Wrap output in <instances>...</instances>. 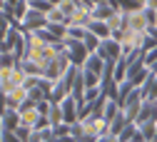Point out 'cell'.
<instances>
[{
  "instance_id": "83f0119b",
  "label": "cell",
  "mask_w": 157,
  "mask_h": 142,
  "mask_svg": "<svg viewBox=\"0 0 157 142\" xmlns=\"http://www.w3.org/2000/svg\"><path fill=\"white\" fill-rule=\"evenodd\" d=\"M142 57H145V67H147V70H152V67L157 65V48H155V50H150V52H142Z\"/></svg>"
},
{
  "instance_id": "f1b7e54d",
  "label": "cell",
  "mask_w": 157,
  "mask_h": 142,
  "mask_svg": "<svg viewBox=\"0 0 157 142\" xmlns=\"http://www.w3.org/2000/svg\"><path fill=\"white\" fill-rule=\"evenodd\" d=\"M0 142H23V140L17 137V132H13V130H0Z\"/></svg>"
},
{
  "instance_id": "ffe728a7",
  "label": "cell",
  "mask_w": 157,
  "mask_h": 142,
  "mask_svg": "<svg viewBox=\"0 0 157 142\" xmlns=\"http://www.w3.org/2000/svg\"><path fill=\"white\" fill-rule=\"evenodd\" d=\"M82 80H85V87H100V75L82 67Z\"/></svg>"
},
{
  "instance_id": "2e32d148",
  "label": "cell",
  "mask_w": 157,
  "mask_h": 142,
  "mask_svg": "<svg viewBox=\"0 0 157 142\" xmlns=\"http://www.w3.org/2000/svg\"><path fill=\"white\" fill-rule=\"evenodd\" d=\"M127 125H130V120H127V115L120 110V112L115 115V120L110 122V135H115V137H117V135H120V132H122Z\"/></svg>"
},
{
  "instance_id": "3957f363",
  "label": "cell",
  "mask_w": 157,
  "mask_h": 142,
  "mask_svg": "<svg viewBox=\"0 0 157 142\" xmlns=\"http://www.w3.org/2000/svg\"><path fill=\"white\" fill-rule=\"evenodd\" d=\"M20 28L23 33H37V30H45L48 28V13H40V10H28V15L20 20Z\"/></svg>"
},
{
  "instance_id": "4fadbf2b",
  "label": "cell",
  "mask_w": 157,
  "mask_h": 142,
  "mask_svg": "<svg viewBox=\"0 0 157 142\" xmlns=\"http://www.w3.org/2000/svg\"><path fill=\"white\" fill-rule=\"evenodd\" d=\"M105 65H107V60L102 57V55H97V52H92L90 57H87V63L82 65V67H87V70H92V72H97L102 77V72H105Z\"/></svg>"
},
{
  "instance_id": "d4e9b609",
  "label": "cell",
  "mask_w": 157,
  "mask_h": 142,
  "mask_svg": "<svg viewBox=\"0 0 157 142\" xmlns=\"http://www.w3.org/2000/svg\"><path fill=\"white\" fill-rule=\"evenodd\" d=\"M80 5H82L80 0H63V3L57 5V8H60V10H63V13H65V15L70 17V15H72V13L77 10V8H80Z\"/></svg>"
},
{
  "instance_id": "52a82bcc",
  "label": "cell",
  "mask_w": 157,
  "mask_h": 142,
  "mask_svg": "<svg viewBox=\"0 0 157 142\" xmlns=\"http://www.w3.org/2000/svg\"><path fill=\"white\" fill-rule=\"evenodd\" d=\"M127 28L130 30H137V33H147L150 28V20H147V10L145 8H137L127 15Z\"/></svg>"
},
{
  "instance_id": "7c38bea8",
  "label": "cell",
  "mask_w": 157,
  "mask_h": 142,
  "mask_svg": "<svg viewBox=\"0 0 157 142\" xmlns=\"http://www.w3.org/2000/svg\"><path fill=\"white\" fill-rule=\"evenodd\" d=\"M140 92H142V100H157V75L155 72H150V77L145 80Z\"/></svg>"
},
{
  "instance_id": "4dcf8cb0",
  "label": "cell",
  "mask_w": 157,
  "mask_h": 142,
  "mask_svg": "<svg viewBox=\"0 0 157 142\" xmlns=\"http://www.w3.org/2000/svg\"><path fill=\"white\" fill-rule=\"evenodd\" d=\"M155 48H157V37L147 35V40H145V45H142V52H150V50H155Z\"/></svg>"
},
{
  "instance_id": "484cf974",
  "label": "cell",
  "mask_w": 157,
  "mask_h": 142,
  "mask_svg": "<svg viewBox=\"0 0 157 142\" xmlns=\"http://www.w3.org/2000/svg\"><path fill=\"white\" fill-rule=\"evenodd\" d=\"M30 8L33 10H40V13H50L55 5L50 3V0H30Z\"/></svg>"
},
{
  "instance_id": "6da1fadb",
  "label": "cell",
  "mask_w": 157,
  "mask_h": 142,
  "mask_svg": "<svg viewBox=\"0 0 157 142\" xmlns=\"http://www.w3.org/2000/svg\"><path fill=\"white\" fill-rule=\"evenodd\" d=\"M80 122H82V127H85V135H90V137H95V140H100V137L110 135V122H107L102 115H97V112L82 117Z\"/></svg>"
},
{
  "instance_id": "9a60e30c",
  "label": "cell",
  "mask_w": 157,
  "mask_h": 142,
  "mask_svg": "<svg viewBox=\"0 0 157 142\" xmlns=\"http://www.w3.org/2000/svg\"><path fill=\"white\" fill-rule=\"evenodd\" d=\"M117 8L112 3H100V5H95L92 8V20H110V15L115 13Z\"/></svg>"
},
{
  "instance_id": "f546056e",
  "label": "cell",
  "mask_w": 157,
  "mask_h": 142,
  "mask_svg": "<svg viewBox=\"0 0 157 142\" xmlns=\"http://www.w3.org/2000/svg\"><path fill=\"white\" fill-rule=\"evenodd\" d=\"M35 107H37V112H40L43 117H48V115H50V110H52V100H43V102H37Z\"/></svg>"
},
{
  "instance_id": "836d02e7",
  "label": "cell",
  "mask_w": 157,
  "mask_h": 142,
  "mask_svg": "<svg viewBox=\"0 0 157 142\" xmlns=\"http://www.w3.org/2000/svg\"><path fill=\"white\" fill-rule=\"evenodd\" d=\"M145 8H152V10H157V0H145Z\"/></svg>"
},
{
  "instance_id": "5bb4252c",
  "label": "cell",
  "mask_w": 157,
  "mask_h": 142,
  "mask_svg": "<svg viewBox=\"0 0 157 142\" xmlns=\"http://www.w3.org/2000/svg\"><path fill=\"white\" fill-rule=\"evenodd\" d=\"M87 30H90V33H95L100 40H107V37H112V30H110V25H107V20H92Z\"/></svg>"
},
{
  "instance_id": "8992f818",
  "label": "cell",
  "mask_w": 157,
  "mask_h": 142,
  "mask_svg": "<svg viewBox=\"0 0 157 142\" xmlns=\"http://www.w3.org/2000/svg\"><path fill=\"white\" fill-rule=\"evenodd\" d=\"M43 122V115L37 112L35 105H25L20 110V127H28V130H37Z\"/></svg>"
},
{
  "instance_id": "d6986e66",
  "label": "cell",
  "mask_w": 157,
  "mask_h": 142,
  "mask_svg": "<svg viewBox=\"0 0 157 142\" xmlns=\"http://www.w3.org/2000/svg\"><path fill=\"white\" fill-rule=\"evenodd\" d=\"M137 132H140V127H137V122H130V125H127V127H125V130H122L120 135H117V140H120V142H132Z\"/></svg>"
},
{
  "instance_id": "d590c367",
  "label": "cell",
  "mask_w": 157,
  "mask_h": 142,
  "mask_svg": "<svg viewBox=\"0 0 157 142\" xmlns=\"http://www.w3.org/2000/svg\"><path fill=\"white\" fill-rule=\"evenodd\" d=\"M152 72H155V75H157V65H155V67H152Z\"/></svg>"
},
{
  "instance_id": "277c9868",
  "label": "cell",
  "mask_w": 157,
  "mask_h": 142,
  "mask_svg": "<svg viewBox=\"0 0 157 142\" xmlns=\"http://www.w3.org/2000/svg\"><path fill=\"white\" fill-rule=\"evenodd\" d=\"M30 100V90L25 85L20 87H13L8 95H3V107H10V110H23Z\"/></svg>"
},
{
  "instance_id": "44dd1931",
  "label": "cell",
  "mask_w": 157,
  "mask_h": 142,
  "mask_svg": "<svg viewBox=\"0 0 157 142\" xmlns=\"http://www.w3.org/2000/svg\"><path fill=\"white\" fill-rule=\"evenodd\" d=\"M87 28H77V25H67V37L70 40H85L87 37Z\"/></svg>"
},
{
  "instance_id": "ac0fdd59",
  "label": "cell",
  "mask_w": 157,
  "mask_h": 142,
  "mask_svg": "<svg viewBox=\"0 0 157 142\" xmlns=\"http://www.w3.org/2000/svg\"><path fill=\"white\" fill-rule=\"evenodd\" d=\"M52 23H60V25H67V15L60 10V8H52L50 13H48V25H52Z\"/></svg>"
},
{
  "instance_id": "4316f807",
  "label": "cell",
  "mask_w": 157,
  "mask_h": 142,
  "mask_svg": "<svg viewBox=\"0 0 157 142\" xmlns=\"http://www.w3.org/2000/svg\"><path fill=\"white\" fill-rule=\"evenodd\" d=\"M70 135V125L67 122H60V125H55L52 127V137L57 140V137H67Z\"/></svg>"
},
{
  "instance_id": "8fae6325",
  "label": "cell",
  "mask_w": 157,
  "mask_h": 142,
  "mask_svg": "<svg viewBox=\"0 0 157 142\" xmlns=\"http://www.w3.org/2000/svg\"><path fill=\"white\" fill-rule=\"evenodd\" d=\"M127 15H130V13H125V10H115V13L110 15V20H107V25H110V30H112V33H120V30H127Z\"/></svg>"
},
{
  "instance_id": "cb8c5ba5",
  "label": "cell",
  "mask_w": 157,
  "mask_h": 142,
  "mask_svg": "<svg viewBox=\"0 0 157 142\" xmlns=\"http://www.w3.org/2000/svg\"><path fill=\"white\" fill-rule=\"evenodd\" d=\"M82 43H85V48H87V50H90V55H92V52H97V48H100V43H102V40L97 37L95 33H87V37L82 40Z\"/></svg>"
},
{
  "instance_id": "d6a6232c",
  "label": "cell",
  "mask_w": 157,
  "mask_h": 142,
  "mask_svg": "<svg viewBox=\"0 0 157 142\" xmlns=\"http://www.w3.org/2000/svg\"><path fill=\"white\" fill-rule=\"evenodd\" d=\"M147 10V20H150V25H157V10H152V8H145Z\"/></svg>"
},
{
  "instance_id": "1f68e13d",
  "label": "cell",
  "mask_w": 157,
  "mask_h": 142,
  "mask_svg": "<svg viewBox=\"0 0 157 142\" xmlns=\"http://www.w3.org/2000/svg\"><path fill=\"white\" fill-rule=\"evenodd\" d=\"M15 132H17V137H20L23 142H28V140H30V132H33V130H28V127H17Z\"/></svg>"
},
{
  "instance_id": "e575fe53",
  "label": "cell",
  "mask_w": 157,
  "mask_h": 142,
  "mask_svg": "<svg viewBox=\"0 0 157 142\" xmlns=\"http://www.w3.org/2000/svg\"><path fill=\"white\" fill-rule=\"evenodd\" d=\"M17 3H20V0H3V5H8V8H15Z\"/></svg>"
},
{
  "instance_id": "e0dca14e",
  "label": "cell",
  "mask_w": 157,
  "mask_h": 142,
  "mask_svg": "<svg viewBox=\"0 0 157 142\" xmlns=\"http://www.w3.org/2000/svg\"><path fill=\"white\" fill-rule=\"evenodd\" d=\"M140 135L147 140V142H155L157 140V120H150V122H140Z\"/></svg>"
},
{
  "instance_id": "7a4b0ae2",
  "label": "cell",
  "mask_w": 157,
  "mask_h": 142,
  "mask_svg": "<svg viewBox=\"0 0 157 142\" xmlns=\"http://www.w3.org/2000/svg\"><path fill=\"white\" fill-rule=\"evenodd\" d=\"M142 105H145L142 92H140V87H135V90L130 92V97H127L125 102L120 105V110L127 115V120H130V122H137V117H140V110H142Z\"/></svg>"
},
{
  "instance_id": "30bf717a",
  "label": "cell",
  "mask_w": 157,
  "mask_h": 142,
  "mask_svg": "<svg viewBox=\"0 0 157 142\" xmlns=\"http://www.w3.org/2000/svg\"><path fill=\"white\" fill-rule=\"evenodd\" d=\"M20 127V110H10V107H3V125L0 130H17Z\"/></svg>"
},
{
  "instance_id": "7402d4cb",
  "label": "cell",
  "mask_w": 157,
  "mask_h": 142,
  "mask_svg": "<svg viewBox=\"0 0 157 142\" xmlns=\"http://www.w3.org/2000/svg\"><path fill=\"white\" fill-rule=\"evenodd\" d=\"M117 112H120V105H117L115 100H107V105H105V112H102V117L107 120V122H112Z\"/></svg>"
},
{
  "instance_id": "9c48e42d",
  "label": "cell",
  "mask_w": 157,
  "mask_h": 142,
  "mask_svg": "<svg viewBox=\"0 0 157 142\" xmlns=\"http://www.w3.org/2000/svg\"><path fill=\"white\" fill-rule=\"evenodd\" d=\"M60 107H63V117H65L67 125H72V122H77V120H80V102H77L72 95H67V97L63 100Z\"/></svg>"
},
{
  "instance_id": "5b68a950",
  "label": "cell",
  "mask_w": 157,
  "mask_h": 142,
  "mask_svg": "<svg viewBox=\"0 0 157 142\" xmlns=\"http://www.w3.org/2000/svg\"><path fill=\"white\" fill-rule=\"evenodd\" d=\"M65 45H67V52H70V57H72V65H75V67H82V65L87 63V57H90V50L85 48V43H82V40H70V37H65Z\"/></svg>"
},
{
  "instance_id": "603a6c76",
  "label": "cell",
  "mask_w": 157,
  "mask_h": 142,
  "mask_svg": "<svg viewBox=\"0 0 157 142\" xmlns=\"http://www.w3.org/2000/svg\"><path fill=\"white\" fill-rule=\"evenodd\" d=\"M17 63H20V60H17L13 52H3L0 55V67H5V70H13Z\"/></svg>"
},
{
  "instance_id": "ba28073f",
  "label": "cell",
  "mask_w": 157,
  "mask_h": 142,
  "mask_svg": "<svg viewBox=\"0 0 157 142\" xmlns=\"http://www.w3.org/2000/svg\"><path fill=\"white\" fill-rule=\"evenodd\" d=\"M97 55H102L105 60H120V57H122V45L117 43L115 37H107V40H102V43H100Z\"/></svg>"
}]
</instances>
